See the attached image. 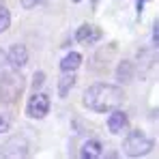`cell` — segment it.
Wrapping results in <instances>:
<instances>
[{"label": "cell", "mask_w": 159, "mask_h": 159, "mask_svg": "<svg viewBox=\"0 0 159 159\" xmlns=\"http://www.w3.org/2000/svg\"><path fill=\"white\" fill-rule=\"evenodd\" d=\"M7 71H11V65H9V60H7V52L0 48V75L7 73Z\"/></svg>", "instance_id": "obj_14"}, {"label": "cell", "mask_w": 159, "mask_h": 159, "mask_svg": "<svg viewBox=\"0 0 159 159\" xmlns=\"http://www.w3.org/2000/svg\"><path fill=\"white\" fill-rule=\"evenodd\" d=\"M127 127V114L125 112H112L107 118V129L112 133H118Z\"/></svg>", "instance_id": "obj_8"}, {"label": "cell", "mask_w": 159, "mask_h": 159, "mask_svg": "<svg viewBox=\"0 0 159 159\" xmlns=\"http://www.w3.org/2000/svg\"><path fill=\"white\" fill-rule=\"evenodd\" d=\"M26 112L30 118H43L48 112H50V97L48 95H39V93H34L32 97H30V101H28L26 106Z\"/></svg>", "instance_id": "obj_4"}, {"label": "cell", "mask_w": 159, "mask_h": 159, "mask_svg": "<svg viewBox=\"0 0 159 159\" xmlns=\"http://www.w3.org/2000/svg\"><path fill=\"white\" fill-rule=\"evenodd\" d=\"M43 82H45V75H43L41 71H37V73H34V82H32V84H34V88H39Z\"/></svg>", "instance_id": "obj_15"}, {"label": "cell", "mask_w": 159, "mask_h": 159, "mask_svg": "<svg viewBox=\"0 0 159 159\" xmlns=\"http://www.w3.org/2000/svg\"><path fill=\"white\" fill-rule=\"evenodd\" d=\"M101 39V30L97 26H90V24H84L75 30V41L78 43H84V45H93Z\"/></svg>", "instance_id": "obj_6"}, {"label": "cell", "mask_w": 159, "mask_h": 159, "mask_svg": "<svg viewBox=\"0 0 159 159\" xmlns=\"http://www.w3.org/2000/svg\"><path fill=\"white\" fill-rule=\"evenodd\" d=\"M142 2H144V0H138V9H142Z\"/></svg>", "instance_id": "obj_17"}, {"label": "cell", "mask_w": 159, "mask_h": 159, "mask_svg": "<svg viewBox=\"0 0 159 159\" xmlns=\"http://www.w3.org/2000/svg\"><path fill=\"white\" fill-rule=\"evenodd\" d=\"M131 73H133L131 62L123 60V62L118 65V80H120V82H125V80H129V78H131Z\"/></svg>", "instance_id": "obj_12"}, {"label": "cell", "mask_w": 159, "mask_h": 159, "mask_svg": "<svg viewBox=\"0 0 159 159\" xmlns=\"http://www.w3.org/2000/svg\"><path fill=\"white\" fill-rule=\"evenodd\" d=\"M7 60H9V65H11V69H22V67H26L28 62V50L26 45H20V43H15V45H11L9 48V52H7Z\"/></svg>", "instance_id": "obj_5"}, {"label": "cell", "mask_w": 159, "mask_h": 159, "mask_svg": "<svg viewBox=\"0 0 159 159\" xmlns=\"http://www.w3.org/2000/svg\"><path fill=\"white\" fill-rule=\"evenodd\" d=\"M80 62H82V54L71 52L60 60V69H62V71H75L80 67Z\"/></svg>", "instance_id": "obj_9"}, {"label": "cell", "mask_w": 159, "mask_h": 159, "mask_svg": "<svg viewBox=\"0 0 159 159\" xmlns=\"http://www.w3.org/2000/svg\"><path fill=\"white\" fill-rule=\"evenodd\" d=\"M101 155V142L99 140H86L82 151H80V157L82 159H97Z\"/></svg>", "instance_id": "obj_7"}, {"label": "cell", "mask_w": 159, "mask_h": 159, "mask_svg": "<svg viewBox=\"0 0 159 159\" xmlns=\"http://www.w3.org/2000/svg\"><path fill=\"white\" fill-rule=\"evenodd\" d=\"M11 123H13V118H11V114H0V133L9 131V127H11Z\"/></svg>", "instance_id": "obj_13"}, {"label": "cell", "mask_w": 159, "mask_h": 159, "mask_svg": "<svg viewBox=\"0 0 159 159\" xmlns=\"http://www.w3.org/2000/svg\"><path fill=\"white\" fill-rule=\"evenodd\" d=\"M82 101L93 112H112L125 101V93H123L120 86L99 82V84H93L84 90Z\"/></svg>", "instance_id": "obj_1"}, {"label": "cell", "mask_w": 159, "mask_h": 159, "mask_svg": "<svg viewBox=\"0 0 159 159\" xmlns=\"http://www.w3.org/2000/svg\"><path fill=\"white\" fill-rule=\"evenodd\" d=\"M73 2H82V0H73Z\"/></svg>", "instance_id": "obj_18"}, {"label": "cell", "mask_w": 159, "mask_h": 159, "mask_svg": "<svg viewBox=\"0 0 159 159\" xmlns=\"http://www.w3.org/2000/svg\"><path fill=\"white\" fill-rule=\"evenodd\" d=\"M151 148H153V140L144 131H140V129H133V131L127 133V138L123 140V151H125L129 157L146 155Z\"/></svg>", "instance_id": "obj_3"}, {"label": "cell", "mask_w": 159, "mask_h": 159, "mask_svg": "<svg viewBox=\"0 0 159 159\" xmlns=\"http://www.w3.org/2000/svg\"><path fill=\"white\" fill-rule=\"evenodd\" d=\"M22 2V7L24 9H32V7H37L39 2H43V0H20Z\"/></svg>", "instance_id": "obj_16"}, {"label": "cell", "mask_w": 159, "mask_h": 159, "mask_svg": "<svg viewBox=\"0 0 159 159\" xmlns=\"http://www.w3.org/2000/svg\"><path fill=\"white\" fill-rule=\"evenodd\" d=\"M9 26H11V13H9V9L0 2V32H4Z\"/></svg>", "instance_id": "obj_11"}, {"label": "cell", "mask_w": 159, "mask_h": 159, "mask_svg": "<svg viewBox=\"0 0 159 159\" xmlns=\"http://www.w3.org/2000/svg\"><path fill=\"white\" fill-rule=\"evenodd\" d=\"M26 88V82H24V75L17 71V69H11L7 73L0 75V101L2 103H13L22 97Z\"/></svg>", "instance_id": "obj_2"}, {"label": "cell", "mask_w": 159, "mask_h": 159, "mask_svg": "<svg viewBox=\"0 0 159 159\" xmlns=\"http://www.w3.org/2000/svg\"><path fill=\"white\" fill-rule=\"evenodd\" d=\"M67 75H62L60 78V84H58V93H60V97H67V93H69V88L75 84V75H71L69 71H65Z\"/></svg>", "instance_id": "obj_10"}]
</instances>
